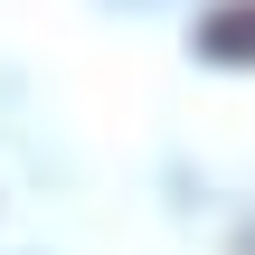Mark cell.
<instances>
[{
	"instance_id": "cell-1",
	"label": "cell",
	"mask_w": 255,
	"mask_h": 255,
	"mask_svg": "<svg viewBox=\"0 0 255 255\" xmlns=\"http://www.w3.org/2000/svg\"><path fill=\"white\" fill-rule=\"evenodd\" d=\"M199 47H208L218 66H255V0H218V9L199 19Z\"/></svg>"
}]
</instances>
